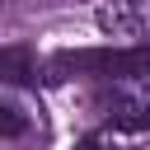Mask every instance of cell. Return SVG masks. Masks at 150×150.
<instances>
[{"mask_svg": "<svg viewBox=\"0 0 150 150\" xmlns=\"http://www.w3.org/2000/svg\"><path fill=\"white\" fill-rule=\"evenodd\" d=\"M52 70H84V75H112V80H141L150 75V42L136 47H89V52H61L52 56Z\"/></svg>", "mask_w": 150, "mask_h": 150, "instance_id": "6da1fadb", "label": "cell"}, {"mask_svg": "<svg viewBox=\"0 0 150 150\" xmlns=\"http://www.w3.org/2000/svg\"><path fill=\"white\" fill-rule=\"evenodd\" d=\"M98 28L112 33V38H141L145 33V9L136 0H112L98 9Z\"/></svg>", "mask_w": 150, "mask_h": 150, "instance_id": "7a4b0ae2", "label": "cell"}, {"mask_svg": "<svg viewBox=\"0 0 150 150\" xmlns=\"http://www.w3.org/2000/svg\"><path fill=\"white\" fill-rule=\"evenodd\" d=\"M108 117L117 131H150V94H112Z\"/></svg>", "mask_w": 150, "mask_h": 150, "instance_id": "3957f363", "label": "cell"}, {"mask_svg": "<svg viewBox=\"0 0 150 150\" xmlns=\"http://www.w3.org/2000/svg\"><path fill=\"white\" fill-rule=\"evenodd\" d=\"M0 80H9V84H28L33 80V52L23 42L0 47Z\"/></svg>", "mask_w": 150, "mask_h": 150, "instance_id": "277c9868", "label": "cell"}, {"mask_svg": "<svg viewBox=\"0 0 150 150\" xmlns=\"http://www.w3.org/2000/svg\"><path fill=\"white\" fill-rule=\"evenodd\" d=\"M28 131V117L19 103H0V136H23Z\"/></svg>", "mask_w": 150, "mask_h": 150, "instance_id": "5b68a950", "label": "cell"}, {"mask_svg": "<svg viewBox=\"0 0 150 150\" xmlns=\"http://www.w3.org/2000/svg\"><path fill=\"white\" fill-rule=\"evenodd\" d=\"M75 150H103V145H98V141H80Z\"/></svg>", "mask_w": 150, "mask_h": 150, "instance_id": "8992f818", "label": "cell"}]
</instances>
